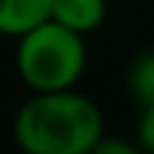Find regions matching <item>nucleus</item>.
I'll return each mask as SVG.
<instances>
[{"instance_id": "nucleus-5", "label": "nucleus", "mask_w": 154, "mask_h": 154, "mask_svg": "<svg viewBox=\"0 0 154 154\" xmlns=\"http://www.w3.org/2000/svg\"><path fill=\"white\" fill-rule=\"evenodd\" d=\"M127 88H130V97L139 103V109L154 106V51H145L133 60L127 72Z\"/></svg>"}, {"instance_id": "nucleus-7", "label": "nucleus", "mask_w": 154, "mask_h": 154, "mask_svg": "<svg viewBox=\"0 0 154 154\" xmlns=\"http://www.w3.org/2000/svg\"><path fill=\"white\" fill-rule=\"evenodd\" d=\"M136 142L145 148V154H154V106H145L136 124Z\"/></svg>"}, {"instance_id": "nucleus-1", "label": "nucleus", "mask_w": 154, "mask_h": 154, "mask_svg": "<svg viewBox=\"0 0 154 154\" xmlns=\"http://www.w3.org/2000/svg\"><path fill=\"white\" fill-rule=\"evenodd\" d=\"M12 136L24 154H91L106 133L100 106L66 88L33 91L15 112Z\"/></svg>"}, {"instance_id": "nucleus-2", "label": "nucleus", "mask_w": 154, "mask_h": 154, "mask_svg": "<svg viewBox=\"0 0 154 154\" xmlns=\"http://www.w3.org/2000/svg\"><path fill=\"white\" fill-rule=\"evenodd\" d=\"M88 66L85 36L48 18L18 36L15 69L30 91H66L75 88Z\"/></svg>"}, {"instance_id": "nucleus-4", "label": "nucleus", "mask_w": 154, "mask_h": 154, "mask_svg": "<svg viewBox=\"0 0 154 154\" xmlns=\"http://www.w3.org/2000/svg\"><path fill=\"white\" fill-rule=\"evenodd\" d=\"M51 18L85 36L106 21V0H51Z\"/></svg>"}, {"instance_id": "nucleus-6", "label": "nucleus", "mask_w": 154, "mask_h": 154, "mask_svg": "<svg viewBox=\"0 0 154 154\" xmlns=\"http://www.w3.org/2000/svg\"><path fill=\"white\" fill-rule=\"evenodd\" d=\"M91 154H145V148L139 142H130V139H118V136H103Z\"/></svg>"}, {"instance_id": "nucleus-3", "label": "nucleus", "mask_w": 154, "mask_h": 154, "mask_svg": "<svg viewBox=\"0 0 154 154\" xmlns=\"http://www.w3.org/2000/svg\"><path fill=\"white\" fill-rule=\"evenodd\" d=\"M51 18V0H0V36H21Z\"/></svg>"}]
</instances>
